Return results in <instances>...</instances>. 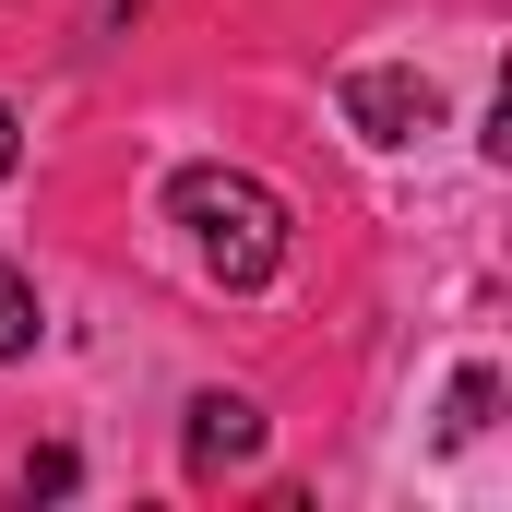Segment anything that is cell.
Here are the masks:
<instances>
[{"mask_svg": "<svg viewBox=\"0 0 512 512\" xmlns=\"http://www.w3.org/2000/svg\"><path fill=\"white\" fill-rule=\"evenodd\" d=\"M167 215L191 227V251H203L215 286H274L286 274V203L262 179H239V167H179Z\"/></svg>", "mask_w": 512, "mask_h": 512, "instance_id": "obj_1", "label": "cell"}, {"mask_svg": "<svg viewBox=\"0 0 512 512\" xmlns=\"http://www.w3.org/2000/svg\"><path fill=\"white\" fill-rule=\"evenodd\" d=\"M346 120L370 143H417L441 120V96H429V72H346Z\"/></svg>", "mask_w": 512, "mask_h": 512, "instance_id": "obj_2", "label": "cell"}, {"mask_svg": "<svg viewBox=\"0 0 512 512\" xmlns=\"http://www.w3.org/2000/svg\"><path fill=\"white\" fill-rule=\"evenodd\" d=\"M251 453H262V417L239 393H203V405H191V465L215 477V465H251Z\"/></svg>", "mask_w": 512, "mask_h": 512, "instance_id": "obj_3", "label": "cell"}, {"mask_svg": "<svg viewBox=\"0 0 512 512\" xmlns=\"http://www.w3.org/2000/svg\"><path fill=\"white\" fill-rule=\"evenodd\" d=\"M24 346H36V286L0 262V358H24Z\"/></svg>", "mask_w": 512, "mask_h": 512, "instance_id": "obj_4", "label": "cell"}, {"mask_svg": "<svg viewBox=\"0 0 512 512\" xmlns=\"http://www.w3.org/2000/svg\"><path fill=\"white\" fill-rule=\"evenodd\" d=\"M489 405H501V382H489V370H465V382H453V429H489Z\"/></svg>", "mask_w": 512, "mask_h": 512, "instance_id": "obj_5", "label": "cell"}, {"mask_svg": "<svg viewBox=\"0 0 512 512\" xmlns=\"http://www.w3.org/2000/svg\"><path fill=\"white\" fill-rule=\"evenodd\" d=\"M12 155H24V143H12V108H0V179H12Z\"/></svg>", "mask_w": 512, "mask_h": 512, "instance_id": "obj_6", "label": "cell"}]
</instances>
